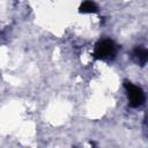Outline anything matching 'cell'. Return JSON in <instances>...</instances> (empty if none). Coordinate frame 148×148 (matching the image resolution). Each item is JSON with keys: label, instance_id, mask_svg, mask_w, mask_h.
I'll use <instances>...</instances> for the list:
<instances>
[{"label": "cell", "instance_id": "1", "mask_svg": "<svg viewBox=\"0 0 148 148\" xmlns=\"http://www.w3.org/2000/svg\"><path fill=\"white\" fill-rule=\"evenodd\" d=\"M116 53H117V46L110 39H104V40H101L99 43H97L95 51H94L95 58L102 59V60L112 59L116 56Z\"/></svg>", "mask_w": 148, "mask_h": 148}, {"label": "cell", "instance_id": "2", "mask_svg": "<svg viewBox=\"0 0 148 148\" xmlns=\"http://www.w3.org/2000/svg\"><path fill=\"white\" fill-rule=\"evenodd\" d=\"M125 89L128 96V103L132 108H138L145 102V94L142 89L131 82H125Z\"/></svg>", "mask_w": 148, "mask_h": 148}, {"label": "cell", "instance_id": "3", "mask_svg": "<svg viewBox=\"0 0 148 148\" xmlns=\"http://www.w3.org/2000/svg\"><path fill=\"white\" fill-rule=\"evenodd\" d=\"M132 56H133V59H134L139 65L143 66V65L146 64V61H147V56H148V53H147V51H146L143 47H135L134 51H133V53H132Z\"/></svg>", "mask_w": 148, "mask_h": 148}, {"label": "cell", "instance_id": "4", "mask_svg": "<svg viewBox=\"0 0 148 148\" xmlns=\"http://www.w3.org/2000/svg\"><path fill=\"white\" fill-rule=\"evenodd\" d=\"M95 12H97V6L90 0L84 1L80 7V13H95Z\"/></svg>", "mask_w": 148, "mask_h": 148}]
</instances>
